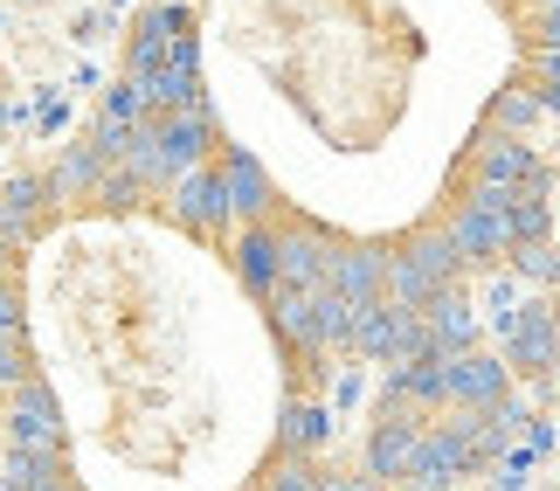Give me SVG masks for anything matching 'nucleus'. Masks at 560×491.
I'll use <instances>...</instances> for the list:
<instances>
[{
	"label": "nucleus",
	"instance_id": "nucleus-2",
	"mask_svg": "<svg viewBox=\"0 0 560 491\" xmlns=\"http://www.w3.org/2000/svg\"><path fill=\"white\" fill-rule=\"evenodd\" d=\"M277 277L291 249L457 243L560 125V0H160L145 8Z\"/></svg>",
	"mask_w": 560,
	"mask_h": 491
},
{
	"label": "nucleus",
	"instance_id": "nucleus-1",
	"mask_svg": "<svg viewBox=\"0 0 560 491\" xmlns=\"http://www.w3.org/2000/svg\"><path fill=\"white\" fill-rule=\"evenodd\" d=\"M305 332L139 14L97 118L0 180V471L14 491H298Z\"/></svg>",
	"mask_w": 560,
	"mask_h": 491
},
{
	"label": "nucleus",
	"instance_id": "nucleus-4",
	"mask_svg": "<svg viewBox=\"0 0 560 491\" xmlns=\"http://www.w3.org/2000/svg\"><path fill=\"white\" fill-rule=\"evenodd\" d=\"M0 125H8V77H0Z\"/></svg>",
	"mask_w": 560,
	"mask_h": 491
},
{
	"label": "nucleus",
	"instance_id": "nucleus-3",
	"mask_svg": "<svg viewBox=\"0 0 560 491\" xmlns=\"http://www.w3.org/2000/svg\"><path fill=\"white\" fill-rule=\"evenodd\" d=\"M0 8H49V0H0Z\"/></svg>",
	"mask_w": 560,
	"mask_h": 491
}]
</instances>
